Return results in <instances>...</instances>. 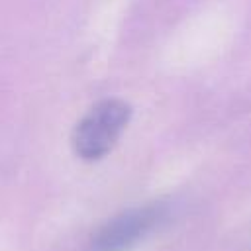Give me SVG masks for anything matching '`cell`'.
<instances>
[{
  "instance_id": "1",
  "label": "cell",
  "mask_w": 251,
  "mask_h": 251,
  "mask_svg": "<svg viewBox=\"0 0 251 251\" xmlns=\"http://www.w3.org/2000/svg\"><path fill=\"white\" fill-rule=\"evenodd\" d=\"M131 118V106L106 98L92 106L73 131V149L82 161H98L112 151Z\"/></svg>"
},
{
  "instance_id": "2",
  "label": "cell",
  "mask_w": 251,
  "mask_h": 251,
  "mask_svg": "<svg viewBox=\"0 0 251 251\" xmlns=\"http://www.w3.org/2000/svg\"><path fill=\"white\" fill-rule=\"evenodd\" d=\"M163 216L165 208L161 204L126 210L98 227L88 243V251H127L143 239Z\"/></svg>"
}]
</instances>
